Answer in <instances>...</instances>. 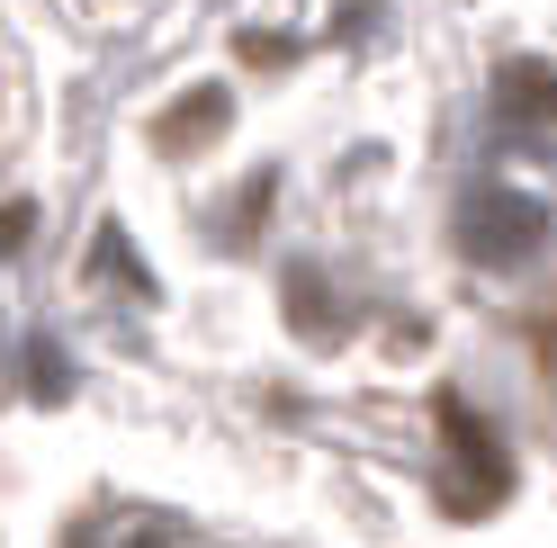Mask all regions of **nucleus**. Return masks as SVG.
I'll return each mask as SVG.
<instances>
[{
	"label": "nucleus",
	"mask_w": 557,
	"mask_h": 548,
	"mask_svg": "<svg viewBox=\"0 0 557 548\" xmlns=\"http://www.w3.org/2000/svg\"><path fill=\"white\" fill-rule=\"evenodd\" d=\"M441 432H449V476H441V495L459 522H476V512H495L512 495V459H504V432L495 423H476L459 396H441Z\"/></svg>",
	"instance_id": "f257e3e1"
},
{
	"label": "nucleus",
	"mask_w": 557,
	"mask_h": 548,
	"mask_svg": "<svg viewBox=\"0 0 557 548\" xmlns=\"http://www.w3.org/2000/svg\"><path fill=\"white\" fill-rule=\"evenodd\" d=\"M459 244L485 270H521V261L548 244V208H540V198H521V189H476L468 208H459Z\"/></svg>",
	"instance_id": "f03ea898"
},
{
	"label": "nucleus",
	"mask_w": 557,
	"mask_h": 548,
	"mask_svg": "<svg viewBox=\"0 0 557 548\" xmlns=\"http://www.w3.org/2000/svg\"><path fill=\"white\" fill-rule=\"evenodd\" d=\"M495 117L512 126V135H557V73L548 63H504L495 73Z\"/></svg>",
	"instance_id": "7ed1b4c3"
},
{
	"label": "nucleus",
	"mask_w": 557,
	"mask_h": 548,
	"mask_svg": "<svg viewBox=\"0 0 557 548\" xmlns=\"http://www.w3.org/2000/svg\"><path fill=\"white\" fill-rule=\"evenodd\" d=\"M225 117H234V90L198 82L189 99H171V109L153 117V153H189V145H207V135H225Z\"/></svg>",
	"instance_id": "20e7f679"
},
{
	"label": "nucleus",
	"mask_w": 557,
	"mask_h": 548,
	"mask_svg": "<svg viewBox=\"0 0 557 548\" xmlns=\"http://www.w3.org/2000/svg\"><path fill=\"white\" fill-rule=\"evenodd\" d=\"M288 315H297L306 341H333V333H342V324H333V306H324V279H315V270H297V279H288Z\"/></svg>",
	"instance_id": "39448f33"
},
{
	"label": "nucleus",
	"mask_w": 557,
	"mask_h": 548,
	"mask_svg": "<svg viewBox=\"0 0 557 548\" xmlns=\"http://www.w3.org/2000/svg\"><path fill=\"white\" fill-rule=\"evenodd\" d=\"M27 369H37V396H46V404H54L63 387H73V360H54L46 341H37V351H27Z\"/></svg>",
	"instance_id": "423d86ee"
},
{
	"label": "nucleus",
	"mask_w": 557,
	"mask_h": 548,
	"mask_svg": "<svg viewBox=\"0 0 557 548\" xmlns=\"http://www.w3.org/2000/svg\"><path fill=\"white\" fill-rule=\"evenodd\" d=\"M27 225H37V208H0V252H18Z\"/></svg>",
	"instance_id": "0eeeda50"
},
{
	"label": "nucleus",
	"mask_w": 557,
	"mask_h": 548,
	"mask_svg": "<svg viewBox=\"0 0 557 548\" xmlns=\"http://www.w3.org/2000/svg\"><path fill=\"white\" fill-rule=\"evenodd\" d=\"M243 63H288V37H243Z\"/></svg>",
	"instance_id": "6e6552de"
}]
</instances>
